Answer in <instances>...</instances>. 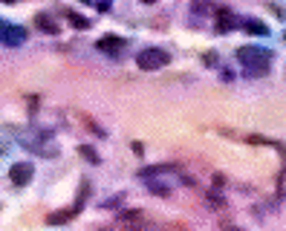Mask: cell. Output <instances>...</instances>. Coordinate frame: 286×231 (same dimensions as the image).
<instances>
[{
    "instance_id": "cell-13",
    "label": "cell",
    "mask_w": 286,
    "mask_h": 231,
    "mask_svg": "<svg viewBox=\"0 0 286 231\" xmlns=\"http://www.w3.org/2000/svg\"><path fill=\"white\" fill-rule=\"evenodd\" d=\"M223 231H243V228H237V225H225Z\"/></svg>"
},
{
    "instance_id": "cell-7",
    "label": "cell",
    "mask_w": 286,
    "mask_h": 231,
    "mask_svg": "<svg viewBox=\"0 0 286 231\" xmlns=\"http://www.w3.org/2000/svg\"><path fill=\"white\" fill-rule=\"evenodd\" d=\"M35 23H38V29H44V32H49V35H58V23H52V18H46L44 12L35 15Z\"/></svg>"
},
{
    "instance_id": "cell-11",
    "label": "cell",
    "mask_w": 286,
    "mask_h": 231,
    "mask_svg": "<svg viewBox=\"0 0 286 231\" xmlns=\"http://www.w3.org/2000/svg\"><path fill=\"white\" fill-rule=\"evenodd\" d=\"M246 29H249V32H258V35H266V32H269L260 20H246Z\"/></svg>"
},
{
    "instance_id": "cell-5",
    "label": "cell",
    "mask_w": 286,
    "mask_h": 231,
    "mask_svg": "<svg viewBox=\"0 0 286 231\" xmlns=\"http://www.w3.org/2000/svg\"><path fill=\"white\" fill-rule=\"evenodd\" d=\"M179 170V165H151V168H142L139 170V177L142 179H151V177H156V174H177Z\"/></svg>"
},
{
    "instance_id": "cell-4",
    "label": "cell",
    "mask_w": 286,
    "mask_h": 231,
    "mask_svg": "<svg viewBox=\"0 0 286 231\" xmlns=\"http://www.w3.org/2000/svg\"><path fill=\"white\" fill-rule=\"evenodd\" d=\"M104 55H122V49H125V38H116V35H104L99 38V44H96Z\"/></svg>"
},
{
    "instance_id": "cell-2",
    "label": "cell",
    "mask_w": 286,
    "mask_h": 231,
    "mask_svg": "<svg viewBox=\"0 0 286 231\" xmlns=\"http://www.w3.org/2000/svg\"><path fill=\"white\" fill-rule=\"evenodd\" d=\"M136 64H139V70L145 72H156L162 67H168L170 64V55L162 49V46H145L142 52L136 55Z\"/></svg>"
},
{
    "instance_id": "cell-12",
    "label": "cell",
    "mask_w": 286,
    "mask_h": 231,
    "mask_svg": "<svg viewBox=\"0 0 286 231\" xmlns=\"http://www.w3.org/2000/svg\"><path fill=\"white\" fill-rule=\"evenodd\" d=\"M232 26H234V18H228V15H220V32H228Z\"/></svg>"
},
{
    "instance_id": "cell-3",
    "label": "cell",
    "mask_w": 286,
    "mask_h": 231,
    "mask_svg": "<svg viewBox=\"0 0 286 231\" xmlns=\"http://www.w3.org/2000/svg\"><path fill=\"white\" fill-rule=\"evenodd\" d=\"M32 177H35V168H32V162H15L9 168V179H12V185H29L32 182Z\"/></svg>"
},
{
    "instance_id": "cell-9",
    "label": "cell",
    "mask_w": 286,
    "mask_h": 231,
    "mask_svg": "<svg viewBox=\"0 0 286 231\" xmlns=\"http://www.w3.org/2000/svg\"><path fill=\"white\" fill-rule=\"evenodd\" d=\"M78 153L84 156V159H90L93 165H99V153L93 151V148H87V145H81V148H78Z\"/></svg>"
},
{
    "instance_id": "cell-15",
    "label": "cell",
    "mask_w": 286,
    "mask_h": 231,
    "mask_svg": "<svg viewBox=\"0 0 286 231\" xmlns=\"http://www.w3.org/2000/svg\"><path fill=\"white\" fill-rule=\"evenodd\" d=\"M142 3H156V0H142Z\"/></svg>"
},
{
    "instance_id": "cell-1",
    "label": "cell",
    "mask_w": 286,
    "mask_h": 231,
    "mask_svg": "<svg viewBox=\"0 0 286 231\" xmlns=\"http://www.w3.org/2000/svg\"><path fill=\"white\" fill-rule=\"evenodd\" d=\"M237 61H240L251 75H263V72L269 70V64H272V52L263 49V46H240Z\"/></svg>"
},
{
    "instance_id": "cell-16",
    "label": "cell",
    "mask_w": 286,
    "mask_h": 231,
    "mask_svg": "<svg viewBox=\"0 0 286 231\" xmlns=\"http://www.w3.org/2000/svg\"><path fill=\"white\" fill-rule=\"evenodd\" d=\"M81 3H93V0H81Z\"/></svg>"
},
{
    "instance_id": "cell-10",
    "label": "cell",
    "mask_w": 286,
    "mask_h": 231,
    "mask_svg": "<svg viewBox=\"0 0 286 231\" xmlns=\"http://www.w3.org/2000/svg\"><path fill=\"white\" fill-rule=\"evenodd\" d=\"M139 220H142L139 211H122L119 214V222H139Z\"/></svg>"
},
{
    "instance_id": "cell-14",
    "label": "cell",
    "mask_w": 286,
    "mask_h": 231,
    "mask_svg": "<svg viewBox=\"0 0 286 231\" xmlns=\"http://www.w3.org/2000/svg\"><path fill=\"white\" fill-rule=\"evenodd\" d=\"M3 3H18V0H3Z\"/></svg>"
},
{
    "instance_id": "cell-8",
    "label": "cell",
    "mask_w": 286,
    "mask_h": 231,
    "mask_svg": "<svg viewBox=\"0 0 286 231\" xmlns=\"http://www.w3.org/2000/svg\"><path fill=\"white\" fill-rule=\"evenodd\" d=\"M67 18L72 20V26H78V29H87L90 26L87 18H81V15H75V12H70V9H67Z\"/></svg>"
},
{
    "instance_id": "cell-6",
    "label": "cell",
    "mask_w": 286,
    "mask_h": 231,
    "mask_svg": "<svg viewBox=\"0 0 286 231\" xmlns=\"http://www.w3.org/2000/svg\"><path fill=\"white\" fill-rule=\"evenodd\" d=\"M75 214H78L75 208H64V211H55V214H49V217H46V222H49V225H61V222L72 220Z\"/></svg>"
}]
</instances>
